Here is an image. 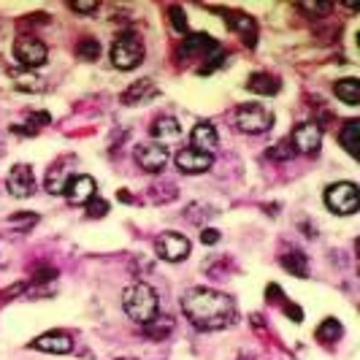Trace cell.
<instances>
[{"label":"cell","mask_w":360,"mask_h":360,"mask_svg":"<svg viewBox=\"0 0 360 360\" xmlns=\"http://www.w3.org/2000/svg\"><path fill=\"white\" fill-rule=\"evenodd\" d=\"M65 195H68V203H74V206H87L92 198H95V179H92V177H85V174L71 177L68 187H65Z\"/></svg>","instance_id":"obj_11"},{"label":"cell","mask_w":360,"mask_h":360,"mask_svg":"<svg viewBox=\"0 0 360 360\" xmlns=\"http://www.w3.org/2000/svg\"><path fill=\"white\" fill-rule=\"evenodd\" d=\"M5 187H8V192H11L14 198H30V195L36 192V174H33V168H30L27 163L14 166V168L8 171Z\"/></svg>","instance_id":"obj_9"},{"label":"cell","mask_w":360,"mask_h":360,"mask_svg":"<svg viewBox=\"0 0 360 360\" xmlns=\"http://www.w3.org/2000/svg\"><path fill=\"white\" fill-rule=\"evenodd\" d=\"M76 52H79V57H85V60H98V57H100V44L92 41V38H85Z\"/></svg>","instance_id":"obj_27"},{"label":"cell","mask_w":360,"mask_h":360,"mask_svg":"<svg viewBox=\"0 0 360 360\" xmlns=\"http://www.w3.org/2000/svg\"><path fill=\"white\" fill-rule=\"evenodd\" d=\"M106 212H109V203L100 201V198H92L90 203H87V217H103Z\"/></svg>","instance_id":"obj_28"},{"label":"cell","mask_w":360,"mask_h":360,"mask_svg":"<svg viewBox=\"0 0 360 360\" xmlns=\"http://www.w3.org/2000/svg\"><path fill=\"white\" fill-rule=\"evenodd\" d=\"M336 98L339 100H344V103H350V106H358L360 103V82L358 79H341V82H336Z\"/></svg>","instance_id":"obj_19"},{"label":"cell","mask_w":360,"mask_h":360,"mask_svg":"<svg viewBox=\"0 0 360 360\" xmlns=\"http://www.w3.org/2000/svg\"><path fill=\"white\" fill-rule=\"evenodd\" d=\"M282 266L287 271H293V273H298V276H306V273H309L306 263H304V255H284V258H282Z\"/></svg>","instance_id":"obj_25"},{"label":"cell","mask_w":360,"mask_h":360,"mask_svg":"<svg viewBox=\"0 0 360 360\" xmlns=\"http://www.w3.org/2000/svg\"><path fill=\"white\" fill-rule=\"evenodd\" d=\"M181 309L198 330H220L236 319L233 298L209 287H190L181 295Z\"/></svg>","instance_id":"obj_1"},{"label":"cell","mask_w":360,"mask_h":360,"mask_svg":"<svg viewBox=\"0 0 360 360\" xmlns=\"http://www.w3.org/2000/svg\"><path fill=\"white\" fill-rule=\"evenodd\" d=\"M141 60H144V44H141V38L135 33H125V36H120L114 41V46H111V63H114V68L133 71Z\"/></svg>","instance_id":"obj_5"},{"label":"cell","mask_w":360,"mask_h":360,"mask_svg":"<svg viewBox=\"0 0 360 360\" xmlns=\"http://www.w3.org/2000/svg\"><path fill=\"white\" fill-rule=\"evenodd\" d=\"M339 336H341V325H339L336 319H325V322L317 328V339H319V341H325V344L336 341Z\"/></svg>","instance_id":"obj_23"},{"label":"cell","mask_w":360,"mask_h":360,"mask_svg":"<svg viewBox=\"0 0 360 360\" xmlns=\"http://www.w3.org/2000/svg\"><path fill=\"white\" fill-rule=\"evenodd\" d=\"M122 309L135 322H152L157 315V293L146 282H133L122 290Z\"/></svg>","instance_id":"obj_2"},{"label":"cell","mask_w":360,"mask_h":360,"mask_svg":"<svg viewBox=\"0 0 360 360\" xmlns=\"http://www.w3.org/2000/svg\"><path fill=\"white\" fill-rule=\"evenodd\" d=\"M293 144L298 152L304 155H317L319 146H322V128L315 125V122H304L293 131Z\"/></svg>","instance_id":"obj_10"},{"label":"cell","mask_w":360,"mask_h":360,"mask_svg":"<svg viewBox=\"0 0 360 360\" xmlns=\"http://www.w3.org/2000/svg\"><path fill=\"white\" fill-rule=\"evenodd\" d=\"M220 52V46L214 38H209V36H190L184 44H181V54H217Z\"/></svg>","instance_id":"obj_16"},{"label":"cell","mask_w":360,"mask_h":360,"mask_svg":"<svg viewBox=\"0 0 360 360\" xmlns=\"http://www.w3.org/2000/svg\"><path fill=\"white\" fill-rule=\"evenodd\" d=\"M33 347H36V350H41V352L68 355V352L74 350V339H71L68 333H63V330H49V333L38 336V339L33 341Z\"/></svg>","instance_id":"obj_13"},{"label":"cell","mask_w":360,"mask_h":360,"mask_svg":"<svg viewBox=\"0 0 360 360\" xmlns=\"http://www.w3.org/2000/svg\"><path fill=\"white\" fill-rule=\"evenodd\" d=\"M190 149L195 152H203V155H212L217 146H220V135H217V128L212 122H198L190 133Z\"/></svg>","instance_id":"obj_12"},{"label":"cell","mask_w":360,"mask_h":360,"mask_svg":"<svg viewBox=\"0 0 360 360\" xmlns=\"http://www.w3.org/2000/svg\"><path fill=\"white\" fill-rule=\"evenodd\" d=\"M14 85H16V90H22V92H44L46 90V82L41 76H36V71H19V74H14Z\"/></svg>","instance_id":"obj_20"},{"label":"cell","mask_w":360,"mask_h":360,"mask_svg":"<svg viewBox=\"0 0 360 360\" xmlns=\"http://www.w3.org/2000/svg\"><path fill=\"white\" fill-rule=\"evenodd\" d=\"M155 252L168 263H181L190 255V241L181 233H163L155 241Z\"/></svg>","instance_id":"obj_7"},{"label":"cell","mask_w":360,"mask_h":360,"mask_svg":"<svg viewBox=\"0 0 360 360\" xmlns=\"http://www.w3.org/2000/svg\"><path fill=\"white\" fill-rule=\"evenodd\" d=\"M301 8H306V11H312V14H328V11H330V5H328V3H322V5H312V3H304Z\"/></svg>","instance_id":"obj_32"},{"label":"cell","mask_w":360,"mask_h":360,"mask_svg":"<svg viewBox=\"0 0 360 360\" xmlns=\"http://www.w3.org/2000/svg\"><path fill=\"white\" fill-rule=\"evenodd\" d=\"M339 144L350 152V157H358L360 155V120H350V122L341 128Z\"/></svg>","instance_id":"obj_15"},{"label":"cell","mask_w":360,"mask_h":360,"mask_svg":"<svg viewBox=\"0 0 360 360\" xmlns=\"http://www.w3.org/2000/svg\"><path fill=\"white\" fill-rule=\"evenodd\" d=\"M149 95H155V85L152 82H135L133 87L122 95V103H138V100H144Z\"/></svg>","instance_id":"obj_21"},{"label":"cell","mask_w":360,"mask_h":360,"mask_svg":"<svg viewBox=\"0 0 360 360\" xmlns=\"http://www.w3.org/2000/svg\"><path fill=\"white\" fill-rule=\"evenodd\" d=\"M38 223V214H33V212H19V214H14L11 220H8V227H14V230H27V227H33Z\"/></svg>","instance_id":"obj_24"},{"label":"cell","mask_w":360,"mask_h":360,"mask_svg":"<svg viewBox=\"0 0 360 360\" xmlns=\"http://www.w3.org/2000/svg\"><path fill=\"white\" fill-rule=\"evenodd\" d=\"M71 8H74V11H82V14H90V11L98 8V3H71Z\"/></svg>","instance_id":"obj_31"},{"label":"cell","mask_w":360,"mask_h":360,"mask_svg":"<svg viewBox=\"0 0 360 360\" xmlns=\"http://www.w3.org/2000/svg\"><path fill=\"white\" fill-rule=\"evenodd\" d=\"M325 203L336 214H355L360 206V190L352 181H339L325 190Z\"/></svg>","instance_id":"obj_4"},{"label":"cell","mask_w":360,"mask_h":360,"mask_svg":"<svg viewBox=\"0 0 360 360\" xmlns=\"http://www.w3.org/2000/svg\"><path fill=\"white\" fill-rule=\"evenodd\" d=\"M171 325H174V322H171L168 317H163V319H155L152 325L146 322V333H149V336H155V339H160V336L171 333Z\"/></svg>","instance_id":"obj_26"},{"label":"cell","mask_w":360,"mask_h":360,"mask_svg":"<svg viewBox=\"0 0 360 360\" xmlns=\"http://www.w3.org/2000/svg\"><path fill=\"white\" fill-rule=\"evenodd\" d=\"M177 166L184 174H203L212 168V155H203L195 149H181V152H177Z\"/></svg>","instance_id":"obj_14"},{"label":"cell","mask_w":360,"mask_h":360,"mask_svg":"<svg viewBox=\"0 0 360 360\" xmlns=\"http://www.w3.org/2000/svg\"><path fill=\"white\" fill-rule=\"evenodd\" d=\"M168 14H171V19H174V27H177L179 33H187V19H184V11H181L179 5L168 8Z\"/></svg>","instance_id":"obj_29"},{"label":"cell","mask_w":360,"mask_h":360,"mask_svg":"<svg viewBox=\"0 0 360 360\" xmlns=\"http://www.w3.org/2000/svg\"><path fill=\"white\" fill-rule=\"evenodd\" d=\"M68 174L63 171V168H52V174L46 177V190L52 192V195H60V192H65V187H68Z\"/></svg>","instance_id":"obj_22"},{"label":"cell","mask_w":360,"mask_h":360,"mask_svg":"<svg viewBox=\"0 0 360 360\" xmlns=\"http://www.w3.org/2000/svg\"><path fill=\"white\" fill-rule=\"evenodd\" d=\"M135 163H138L144 171L157 174V171H163V168L168 166V149L160 146V144H155V141L138 144V146H135Z\"/></svg>","instance_id":"obj_8"},{"label":"cell","mask_w":360,"mask_h":360,"mask_svg":"<svg viewBox=\"0 0 360 360\" xmlns=\"http://www.w3.org/2000/svg\"><path fill=\"white\" fill-rule=\"evenodd\" d=\"M247 85H249L247 90L258 92V95H276L279 92V79L271 74H252Z\"/></svg>","instance_id":"obj_18"},{"label":"cell","mask_w":360,"mask_h":360,"mask_svg":"<svg viewBox=\"0 0 360 360\" xmlns=\"http://www.w3.org/2000/svg\"><path fill=\"white\" fill-rule=\"evenodd\" d=\"M233 125L241 131V133H266L271 125H273V114H271L266 106L260 103H244L236 109L233 114Z\"/></svg>","instance_id":"obj_3"},{"label":"cell","mask_w":360,"mask_h":360,"mask_svg":"<svg viewBox=\"0 0 360 360\" xmlns=\"http://www.w3.org/2000/svg\"><path fill=\"white\" fill-rule=\"evenodd\" d=\"M14 57L27 68V71H36L38 65H44L46 57H49V49L44 41L38 38H19L14 44Z\"/></svg>","instance_id":"obj_6"},{"label":"cell","mask_w":360,"mask_h":360,"mask_svg":"<svg viewBox=\"0 0 360 360\" xmlns=\"http://www.w3.org/2000/svg\"><path fill=\"white\" fill-rule=\"evenodd\" d=\"M201 241H203L206 247H209V244H217V241H220V230H214V227H212V230H203V233H201Z\"/></svg>","instance_id":"obj_30"},{"label":"cell","mask_w":360,"mask_h":360,"mask_svg":"<svg viewBox=\"0 0 360 360\" xmlns=\"http://www.w3.org/2000/svg\"><path fill=\"white\" fill-rule=\"evenodd\" d=\"M179 133H181V125L177 117H157V120L152 122V135H155V138L171 141V138H177Z\"/></svg>","instance_id":"obj_17"}]
</instances>
